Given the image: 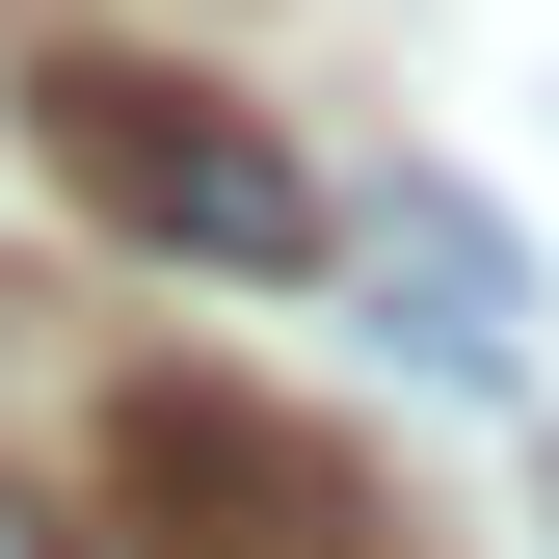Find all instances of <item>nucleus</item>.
I'll return each instance as SVG.
<instances>
[{
	"mask_svg": "<svg viewBox=\"0 0 559 559\" xmlns=\"http://www.w3.org/2000/svg\"><path fill=\"white\" fill-rule=\"evenodd\" d=\"M27 160L81 187L107 240H160V266H320V160L266 133L240 81H187V53H27Z\"/></svg>",
	"mask_w": 559,
	"mask_h": 559,
	"instance_id": "obj_1",
	"label": "nucleus"
},
{
	"mask_svg": "<svg viewBox=\"0 0 559 559\" xmlns=\"http://www.w3.org/2000/svg\"><path fill=\"white\" fill-rule=\"evenodd\" d=\"M107 479L160 507V559H346V453L266 427V400H214V373H133L107 400Z\"/></svg>",
	"mask_w": 559,
	"mask_h": 559,
	"instance_id": "obj_2",
	"label": "nucleus"
},
{
	"mask_svg": "<svg viewBox=\"0 0 559 559\" xmlns=\"http://www.w3.org/2000/svg\"><path fill=\"white\" fill-rule=\"evenodd\" d=\"M373 266L427 294V346H453V373H507V240H479L453 187H400V214H373Z\"/></svg>",
	"mask_w": 559,
	"mask_h": 559,
	"instance_id": "obj_3",
	"label": "nucleus"
},
{
	"mask_svg": "<svg viewBox=\"0 0 559 559\" xmlns=\"http://www.w3.org/2000/svg\"><path fill=\"white\" fill-rule=\"evenodd\" d=\"M0 559H81V533H27V507H0Z\"/></svg>",
	"mask_w": 559,
	"mask_h": 559,
	"instance_id": "obj_4",
	"label": "nucleus"
}]
</instances>
